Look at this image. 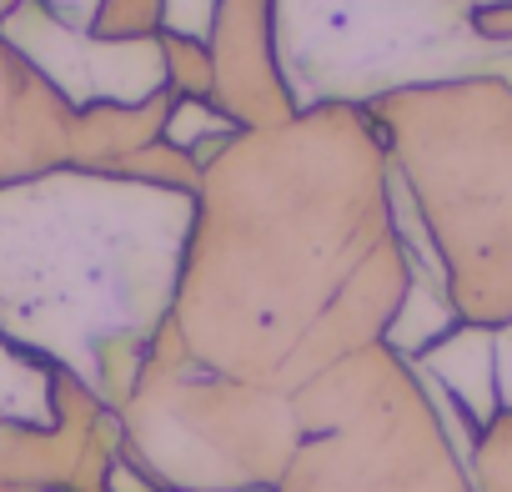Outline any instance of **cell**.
<instances>
[{
    "label": "cell",
    "mask_w": 512,
    "mask_h": 492,
    "mask_svg": "<svg viewBox=\"0 0 512 492\" xmlns=\"http://www.w3.org/2000/svg\"><path fill=\"white\" fill-rule=\"evenodd\" d=\"M387 141L372 111L322 106L241 131L201 171L176 332L236 382L292 397L342 357L377 347L402 307Z\"/></svg>",
    "instance_id": "obj_1"
},
{
    "label": "cell",
    "mask_w": 512,
    "mask_h": 492,
    "mask_svg": "<svg viewBox=\"0 0 512 492\" xmlns=\"http://www.w3.org/2000/svg\"><path fill=\"white\" fill-rule=\"evenodd\" d=\"M196 196L61 166L0 186V337L121 412L176 312Z\"/></svg>",
    "instance_id": "obj_2"
},
{
    "label": "cell",
    "mask_w": 512,
    "mask_h": 492,
    "mask_svg": "<svg viewBox=\"0 0 512 492\" xmlns=\"http://www.w3.org/2000/svg\"><path fill=\"white\" fill-rule=\"evenodd\" d=\"M161 61H166V91L171 96H216V66H211V46L196 36H171L161 31Z\"/></svg>",
    "instance_id": "obj_17"
},
{
    "label": "cell",
    "mask_w": 512,
    "mask_h": 492,
    "mask_svg": "<svg viewBox=\"0 0 512 492\" xmlns=\"http://www.w3.org/2000/svg\"><path fill=\"white\" fill-rule=\"evenodd\" d=\"M106 492H161V487H156V477H151V472L121 447L116 462L106 467Z\"/></svg>",
    "instance_id": "obj_19"
},
{
    "label": "cell",
    "mask_w": 512,
    "mask_h": 492,
    "mask_svg": "<svg viewBox=\"0 0 512 492\" xmlns=\"http://www.w3.org/2000/svg\"><path fill=\"white\" fill-rule=\"evenodd\" d=\"M56 387L61 367L0 337V422L21 427H56Z\"/></svg>",
    "instance_id": "obj_14"
},
{
    "label": "cell",
    "mask_w": 512,
    "mask_h": 492,
    "mask_svg": "<svg viewBox=\"0 0 512 492\" xmlns=\"http://www.w3.org/2000/svg\"><path fill=\"white\" fill-rule=\"evenodd\" d=\"M302 447L277 492H472L412 362L362 347L292 392Z\"/></svg>",
    "instance_id": "obj_6"
},
{
    "label": "cell",
    "mask_w": 512,
    "mask_h": 492,
    "mask_svg": "<svg viewBox=\"0 0 512 492\" xmlns=\"http://www.w3.org/2000/svg\"><path fill=\"white\" fill-rule=\"evenodd\" d=\"M121 447V417L61 372L56 427L0 422V492H106V467Z\"/></svg>",
    "instance_id": "obj_8"
},
{
    "label": "cell",
    "mask_w": 512,
    "mask_h": 492,
    "mask_svg": "<svg viewBox=\"0 0 512 492\" xmlns=\"http://www.w3.org/2000/svg\"><path fill=\"white\" fill-rule=\"evenodd\" d=\"M56 492H66V487H56Z\"/></svg>",
    "instance_id": "obj_23"
},
{
    "label": "cell",
    "mask_w": 512,
    "mask_h": 492,
    "mask_svg": "<svg viewBox=\"0 0 512 492\" xmlns=\"http://www.w3.org/2000/svg\"><path fill=\"white\" fill-rule=\"evenodd\" d=\"M166 111H171V91H156L141 106H91V111H76V121H71V166L111 171L116 161L156 146L161 126H166Z\"/></svg>",
    "instance_id": "obj_12"
},
{
    "label": "cell",
    "mask_w": 512,
    "mask_h": 492,
    "mask_svg": "<svg viewBox=\"0 0 512 492\" xmlns=\"http://www.w3.org/2000/svg\"><path fill=\"white\" fill-rule=\"evenodd\" d=\"M472 31H477L487 46H512V0H507V6L472 11Z\"/></svg>",
    "instance_id": "obj_21"
},
{
    "label": "cell",
    "mask_w": 512,
    "mask_h": 492,
    "mask_svg": "<svg viewBox=\"0 0 512 492\" xmlns=\"http://www.w3.org/2000/svg\"><path fill=\"white\" fill-rule=\"evenodd\" d=\"M472 0H272L277 66L302 111L377 106L447 81H507L512 46L472 31Z\"/></svg>",
    "instance_id": "obj_4"
},
{
    "label": "cell",
    "mask_w": 512,
    "mask_h": 492,
    "mask_svg": "<svg viewBox=\"0 0 512 492\" xmlns=\"http://www.w3.org/2000/svg\"><path fill=\"white\" fill-rule=\"evenodd\" d=\"M457 307H452V292H447V277L437 267H412L407 262V292H402V307L382 337L387 352H397L402 362H417L427 347H437L452 327H457Z\"/></svg>",
    "instance_id": "obj_13"
},
{
    "label": "cell",
    "mask_w": 512,
    "mask_h": 492,
    "mask_svg": "<svg viewBox=\"0 0 512 492\" xmlns=\"http://www.w3.org/2000/svg\"><path fill=\"white\" fill-rule=\"evenodd\" d=\"M472 492H512V412H497L467 452Z\"/></svg>",
    "instance_id": "obj_18"
},
{
    "label": "cell",
    "mask_w": 512,
    "mask_h": 492,
    "mask_svg": "<svg viewBox=\"0 0 512 492\" xmlns=\"http://www.w3.org/2000/svg\"><path fill=\"white\" fill-rule=\"evenodd\" d=\"M462 322H512V86L477 76L367 106Z\"/></svg>",
    "instance_id": "obj_3"
},
{
    "label": "cell",
    "mask_w": 512,
    "mask_h": 492,
    "mask_svg": "<svg viewBox=\"0 0 512 492\" xmlns=\"http://www.w3.org/2000/svg\"><path fill=\"white\" fill-rule=\"evenodd\" d=\"M241 126L216 106V101H201V96H171V111H166V126H161V141L176 146V151H196L206 141H236Z\"/></svg>",
    "instance_id": "obj_15"
},
{
    "label": "cell",
    "mask_w": 512,
    "mask_h": 492,
    "mask_svg": "<svg viewBox=\"0 0 512 492\" xmlns=\"http://www.w3.org/2000/svg\"><path fill=\"white\" fill-rule=\"evenodd\" d=\"M477 432L502 412L497 407V362H492V327H472L457 322L437 347H427L412 362Z\"/></svg>",
    "instance_id": "obj_11"
},
{
    "label": "cell",
    "mask_w": 512,
    "mask_h": 492,
    "mask_svg": "<svg viewBox=\"0 0 512 492\" xmlns=\"http://www.w3.org/2000/svg\"><path fill=\"white\" fill-rule=\"evenodd\" d=\"M106 176H121V181H141V186H161V191H181V196H201V171L186 151L156 141L126 161H116Z\"/></svg>",
    "instance_id": "obj_16"
},
{
    "label": "cell",
    "mask_w": 512,
    "mask_h": 492,
    "mask_svg": "<svg viewBox=\"0 0 512 492\" xmlns=\"http://www.w3.org/2000/svg\"><path fill=\"white\" fill-rule=\"evenodd\" d=\"M0 41L21 51L31 71L71 106H141L166 91L161 36L156 41H101L91 31H71L46 0H21L11 21L0 26Z\"/></svg>",
    "instance_id": "obj_7"
},
{
    "label": "cell",
    "mask_w": 512,
    "mask_h": 492,
    "mask_svg": "<svg viewBox=\"0 0 512 492\" xmlns=\"http://www.w3.org/2000/svg\"><path fill=\"white\" fill-rule=\"evenodd\" d=\"M492 362H497V407L512 412V322L492 327Z\"/></svg>",
    "instance_id": "obj_20"
},
{
    "label": "cell",
    "mask_w": 512,
    "mask_h": 492,
    "mask_svg": "<svg viewBox=\"0 0 512 492\" xmlns=\"http://www.w3.org/2000/svg\"><path fill=\"white\" fill-rule=\"evenodd\" d=\"M71 121L76 111L0 41V186L71 166Z\"/></svg>",
    "instance_id": "obj_10"
},
{
    "label": "cell",
    "mask_w": 512,
    "mask_h": 492,
    "mask_svg": "<svg viewBox=\"0 0 512 492\" xmlns=\"http://www.w3.org/2000/svg\"><path fill=\"white\" fill-rule=\"evenodd\" d=\"M206 46H211V66H216L211 101L241 131H272L297 116L282 66H277L272 0H216Z\"/></svg>",
    "instance_id": "obj_9"
},
{
    "label": "cell",
    "mask_w": 512,
    "mask_h": 492,
    "mask_svg": "<svg viewBox=\"0 0 512 492\" xmlns=\"http://www.w3.org/2000/svg\"><path fill=\"white\" fill-rule=\"evenodd\" d=\"M16 6H21V0H0V26L11 21V11H16Z\"/></svg>",
    "instance_id": "obj_22"
},
{
    "label": "cell",
    "mask_w": 512,
    "mask_h": 492,
    "mask_svg": "<svg viewBox=\"0 0 512 492\" xmlns=\"http://www.w3.org/2000/svg\"><path fill=\"white\" fill-rule=\"evenodd\" d=\"M116 417L126 452L161 492L277 487L302 447L292 397L201 367L176 322L156 332L141 382Z\"/></svg>",
    "instance_id": "obj_5"
}]
</instances>
